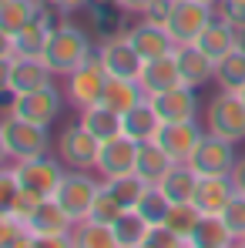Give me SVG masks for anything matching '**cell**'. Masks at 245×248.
Returning <instances> with one entry per match:
<instances>
[{
    "label": "cell",
    "instance_id": "cell-1",
    "mask_svg": "<svg viewBox=\"0 0 245 248\" xmlns=\"http://www.w3.org/2000/svg\"><path fill=\"white\" fill-rule=\"evenodd\" d=\"M98 41L94 34H87L81 24H74L71 17H61L50 34H47V44H44V64L54 71V78H67L71 71H78L91 50V44Z\"/></svg>",
    "mask_w": 245,
    "mask_h": 248
},
{
    "label": "cell",
    "instance_id": "cell-2",
    "mask_svg": "<svg viewBox=\"0 0 245 248\" xmlns=\"http://www.w3.org/2000/svg\"><path fill=\"white\" fill-rule=\"evenodd\" d=\"M74 225L78 221L61 208L57 198H44L41 208L34 211V218L27 221L34 245L44 248H74Z\"/></svg>",
    "mask_w": 245,
    "mask_h": 248
},
{
    "label": "cell",
    "instance_id": "cell-3",
    "mask_svg": "<svg viewBox=\"0 0 245 248\" xmlns=\"http://www.w3.org/2000/svg\"><path fill=\"white\" fill-rule=\"evenodd\" d=\"M3 127V138H7V151H10V161H31V158H41L50 155V131L47 124H34L24 121V118H14V114H3L0 118Z\"/></svg>",
    "mask_w": 245,
    "mask_h": 248
},
{
    "label": "cell",
    "instance_id": "cell-4",
    "mask_svg": "<svg viewBox=\"0 0 245 248\" xmlns=\"http://www.w3.org/2000/svg\"><path fill=\"white\" fill-rule=\"evenodd\" d=\"M104 188V178L98 171H81V168H67V174L61 178L54 198L61 202V208L74 218V221H84L91 215V205L98 198V191Z\"/></svg>",
    "mask_w": 245,
    "mask_h": 248
},
{
    "label": "cell",
    "instance_id": "cell-5",
    "mask_svg": "<svg viewBox=\"0 0 245 248\" xmlns=\"http://www.w3.org/2000/svg\"><path fill=\"white\" fill-rule=\"evenodd\" d=\"M205 131L229 138V141H245V101L235 91H218L208 108H205Z\"/></svg>",
    "mask_w": 245,
    "mask_h": 248
},
{
    "label": "cell",
    "instance_id": "cell-6",
    "mask_svg": "<svg viewBox=\"0 0 245 248\" xmlns=\"http://www.w3.org/2000/svg\"><path fill=\"white\" fill-rule=\"evenodd\" d=\"M54 155L67 168H81V171H94L98 155H101V138H94L81 121L67 124L57 138H54Z\"/></svg>",
    "mask_w": 245,
    "mask_h": 248
},
{
    "label": "cell",
    "instance_id": "cell-7",
    "mask_svg": "<svg viewBox=\"0 0 245 248\" xmlns=\"http://www.w3.org/2000/svg\"><path fill=\"white\" fill-rule=\"evenodd\" d=\"M61 108H64V91L50 81V84H44V87H37V91L14 94L7 114L24 118V121H34V124H47V127H50V124L57 121Z\"/></svg>",
    "mask_w": 245,
    "mask_h": 248
},
{
    "label": "cell",
    "instance_id": "cell-8",
    "mask_svg": "<svg viewBox=\"0 0 245 248\" xmlns=\"http://www.w3.org/2000/svg\"><path fill=\"white\" fill-rule=\"evenodd\" d=\"M239 144L229 141V138H218L212 131H205V138L198 141V148L192 151L188 168L195 174H232V168L239 161Z\"/></svg>",
    "mask_w": 245,
    "mask_h": 248
},
{
    "label": "cell",
    "instance_id": "cell-9",
    "mask_svg": "<svg viewBox=\"0 0 245 248\" xmlns=\"http://www.w3.org/2000/svg\"><path fill=\"white\" fill-rule=\"evenodd\" d=\"M212 10H215V7H212V3H202V0H175V7H171L164 27H168V34L175 37V44H195L198 34L205 31V24L215 17Z\"/></svg>",
    "mask_w": 245,
    "mask_h": 248
},
{
    "label": "cell",
    "instance_id": "cell-10",
    "mask_svg": "<svg viewBox=\"0 0 245 248\" xmlns=\"http://www.w3.org/2000/svg\"><path fill=\"white\" fill-rule=\"evenodd\" d=\"M17 178L24 188L37 191L44 198H54L61 178L67 174V165L57 158V155H41V158H31V161H17Z\"/></svg>",
    "mask_w": 245,
    "mask_h": 248
},
{
    "label": "cell",
    "instance_id": "cell-11",
    "mask_svg": "<svg viewBox=\"0 0 245 248\" xmlns=\"http://www.w3.org/2000/svg\"><path fill=\"white\" fill-rule=\"evenodd\" d=\"M101 64L108 78H138L145 67V57L134 50L128 34H118V37L101 41Z\"/></svg>",
    "mask_w": 245,
    "mask_h": 248
},
{
    "label": "cell",
    "instance_id": "cell-12",
    "mask_svg": "<svg viewBox=\"0 0 245 248\" xmlns=\"http://www.w3.org/2000/svg\"><path fill=\"white\" fill-rule=\"evenodd\" d=\"M134 161H138V141L128 138V134H114L108 141H101V155H98V165L94 171L108 181V178H118V174H128L134 171Z\"/></svg>",
    "mask_w": 245,
    "mask_h": 248
},
{
    "label": "cell",
    "instance_id": "cell-13",
    "mask_svg": "<svg viewBox=\"0 0 245 248\" xmlns=\"http://www.w3.org/2000/svg\"><path fill=\"white\" fill-rule=\"evenodd\" d=\"M202 138H205V127L195 118L192 121H162L158 134H155V141L162 144L175 161H188Z\"/></svg>",
    "mask_w": 245,
    "mask_h": 248
},
{
    "label": "cell",
    "instance_id": "cell-14",
    "mask_svg": "<svg viewBox=\"0 0 245 248\" xmlns=\"http://www.w3.org/2000/svg\"><path fill=\"white\" fill-rule=\"evenodd\" d=\"M128 37L134 44V50L145 57V61H155V57H164V54H175V37L168 34V27L158 24V20H148V17H138L131 27H128Z\"/></svg>",
    "mask_w": 245,
    "mask_h": 248
},
{
    "label": "cell",
    "instance_id": "cell-15",
    "mask_svg": "<svg viewBox=\"0 0 245 248\" xmlns=\"http://www.w3.org/2000/svg\"><path fill=\"white\" fill-rule=\"evenodd\" d=\"M64 81H67V87H64L67 101H71L78 111H84V108H91V104H98V101H101L104 84H108V74H104V67L81 64V67H78V71H71Z\"/></svg>",
    "mask_w": 245,
    "mask_h": 248
},
{
    "label": "cell",
    "instance_id": "cell-16",
    "mask_svg": "<svg viewBox=\"0 0 245 248\" xmlns=\"http://www.w3.org/2000/svg\"><path fill=\"white\" fill-rule=\"evenodd\" d=\"M235 181L232 174H198V185H195V205L202 215H222V208L235 198Z\"/></svg>",
    "mask_w": 245,
    "mask_h": 248
},
{
    "label": "cell",
    "instance_id": "cell-17",
    "mask_svg": "<svg viewBox=\"0 0 245 248\" xmlns=\"http://www.w3.org/2000/svg\"><path fill=\"white\" fill-rule=\"evenodd\" d=\"M151 104H155L162 121H192V118H198V94L188 84H178L171 91L155 94Z\"/></svg>",
    "mask_w": 245,
    "mask_h": 248
},
{
    "label": "cell",
    "instance_id": "cell-18",
    "mask_svg": "<svg viewBox=\"0 0 245 248\" xmlns=\"http://www.w3.org/2000/svg\"><path fill=\"white\" fill-rule=\"evenodd\" d=\"M175 61H178V71H181V84L198 91L208 81H215V61L198 44H178L175 47Z\"/></svg>",
    "mask_w": 245,
    "mask_h": 248
},
{
    "label": "cell",
    "instance_id": "cell-19",
    "mask_svg": "<svg viewBox=\"0 0 245 248\" xmlns=\"http://www.w3.org/2000/svg\"><path fill=\"white\" fill-rule=\"evenodd\" d=\"M138 84L145 87L148 97L178 87V84H181V71H178L175 54H164V57H155V61H145V67H141V74H138Z\"/></svg>",
    "mask_w": 245,
    "mask_h": 248
},
{
    "label": "cell",
    "instance_id": "cell-20",
    "mask_svg": "<svg viewBox=\"0 0 245 248\" xmlns=\"http://www.w3.org/2000/svg\"><path fill=\"white\" fill-rule=\"evenodd\" d=\"M54 81V71L44 64V57H27V54H14V74H10V91L14 94H27L37 91L44 84Z\"/></svg>",
    "mask_w": 245,
    "mask_h": 248
},
{
    "label": "cell",
    "instance_id": "cell-21",
    "mask_svg": "<svg viewBox=\"0 0 245 248\" xmlns=\"http://www.w3.org/2000/svg\"><path fill=\"white\" fill-rule=\"evenodd\" d=\"M175 168V158L164 151L162 144L151 138V141H138V161H134V171L148 181V185H162V178Z\"/></svg>",
    "mask_w": 245,
    "mask_h": 248
},
{
    "label": "cell",
    "instance_id": "cell-22",
    "mask_svg": "<svg viewBox=\"0 0 245 248\" xmlns=\"http://www.w3.org/2000/svg\"><path fill=\"white\" fill-rule=\"evenodd\" d=\"M111 232H114V245L118 248H145V238L151 232V221L138 208H124L121 215L114 218Z\"/></svg>",
    "mask_w": 245,
    "mask_h": 248
},
{
    "label": "cell",
    "instance_id": "cell-23",
    "mask_svg": "<svg viewBox=\"0 0 245 248\" xmlns=\"http://www.w3.org/2000/svg\"><path fill=\"white\" fill-rule=\"evenodd\" d=\"M148 94H145V87L138 84V78H108L104 84V94H101V104H108L111 111H118V114H128L134 104H141Z\"/></svg>",
    "mask_w": 245,
    "mask_h": 248
},
{
    "label": "cell",
    "instance_id": "cell-24",
    "mask_svg": "<svg viewBox=\"0 0 245 248\" xmlns=\"http://www.w3.org/2000/svg\"><path fill=\"white\" fill-rule=\"evenodd\" d=\"M121 121H124V134L134 138V141H151V138L158 134V127H162V118H158L151 97H145V101L134 104L128 114H121Z\"/></svg>",
    "mask_w": 245,
    "mask_h": 248
},
{
    "label": "cell",
    "instance_id": "cell-25",
    "mask_svg": "<svg viewBox=\"0 0 245 248\" xmlns=\"http://www.w3.org/2000/svg\"><path fill=\"white\" fill-rule=\"evenodd\" d=\"M192 248H232L239 245L235 235L229 232V225L222 221V215H202L198 228L192 232Z\"/></svg>",
    "mask_w": 245,
    "mask_h": 248
},
{
    "label": "cell",
    "instance_id": "cell-26",
    "mask_svg": "<svg viewBox=\"0 0 245 248\" xmlns=\"http://www.w3.org/2000/svg\"><path fill=\"white\" fill-rule=\"evenodd\" d=\"M78 121L94 134V138H101V141H108V138H114V134H121L124 131V121H121V114L118 111H111L108 104H91V108H84L81 111V118Z\"/></svg>",
    "mask_w": 245,
    "mask_h": 248
},
{
    "label": "cell",
    "instance_id": "cell-27",
    "mask_svg": "<svg viewBox=\"0 0 245 248\" xmlns=\"http://www.w3.org/2000/svg\"><path fill=\"white\" fill-rule=\"evenodd\" d=\"M215 84L218 91H235V94L245 87V44L215 61Z\"/></svg>",
    "mask_w": 245,
    "mask_h": 248
},
{
    "label": "cell",
    "instance_id": "cell-28",
    "mask_svg": "<svg viewBox=\"0 0 245 248\" xmlns=\"http://www.w3.org/2000/svg\"><path fill=\"white\" fill-rule=\"evenodd\" d=\"M195 185H198V174L188 168V161H175V168L162 178L158 188L168 195V202L175 205V202H192L195 198Z\"/></svg>",
    "mask_w": 245,
    "mask_h": 248
},
{
    "label": "cell",
    "instance_id": "cell-29",
    "mask_svg": "<svg viewBox=\"0 0 245 248\" xmlns=\"http://www.w3.org/2000/svg\"><path fill=\"white\" fill-rule=\"evenodd\" d=\"M198 221H202V211H198L195 202H175V205L168 208V218H164L162 225H168L185 242V248H192L188 242H192V232L198 228Z\"/></svg>",
    "mask_w": 245,
    "mask_h": 248
},
{
    "label": "cell",
    "instance_id": "cell-30",
    "mask_svg": "<svg viewBox=\"0 0 245 248\" xmlns=\"http://www.w3.org/2000/svg\"><path fill=\"white\" fill-rule=\"evenodd\" d=\"M104 188L121 202V208H138V202H141L145 191H148V181H145L138 171H128V174H118V178H108Z\"/></svg>",
    "mask_w": 245,
    "mask_h": 248
},
{
    "label": "cell",
    "instance_id": "cell-31",
    "mask_svg": "<svg viewBox=\"0 0 245 248\" xmlns=\"http://www.w3.org/2000/svg\"><path fill=\"white\" fill-rule=\"evenodd\" d=\"M41 3L44 0H3V3H0V27L10 31V34L24 31V27L37 17Z\"/></svg>",
    "mask_w": 245,
    "mask_h": 248
},
{
    "label": "cell",
    "instance_id": "cell-32",
    "mask_svg": "<svg viewBox=\"0 0 245 248\" xmlns=\"http://www.w3.org/2000/svg\"><path fill=\"white\" fill-rule=\"evenodd\" d=\"M74 248H118L114 245V232L104 221L84 218L74 225Z\"/></svg>",
    "mask_w": 245,
    "mask_h": 248
},
{
    "label": "cell",
    "instance_id": "cell-33",
    "mask_svg": "<svg viewBox=\"0 0 245 248\" xmlns=\"http://www.w3.org/2000/svg\"><path fill=\"white\" fill-rule=\"evenodd\" d=\"M168 208H171V202H168V195H164L158 185H148L145 198L138 202V211H141L151 225H162L164 218H168Z\"/></svg>",
    "mask_w": 245,
    "mask_h": 248
},
{
    "label": "cell",
    "instance_id": "cell-34",
    "mask_svg": "<svg viewBox=\"0 0 245 248\" xmlns=\"http://www.w3.org/2000/svg\"><path fill=\"white\" fill-rule=\"evenodd\" d=\"M222 221L229 225V232L235 235V242L245 245V195L242 191H235V198L222 208Z\"/></svg>",
    "mask_w": 245,
    "mask_h": 248
},
{
    "label": "cell",
    "instance_id": "cell-35",
    "mask_svg": "<svg viewBox=\"0 0 245 248\" xmlns=\"http://www.w3.org/2000/svg\"><path fill=\"white\" fill-rule=\"evenodd\" d=\"M121 211H124L121 202H118L108 188H101V191H98V198H94V205H91V215H87V218L104 221V225H114V218H118Z\"/></svg>",
    "mask_w": 245,
    "mask_h": 248
},
{
    "label": "cell",
    "instance_id": "cell-36",
    "mask_svg": "<svg viewBox=\"0 0 245 248\" xmlns=\"http://www.w3.org/2000/svg\"><path fill=\"white\" fill-rule=\"evenodd\" d=\"M41 202H44V195H37V191H31V188L20 185V191H17L14 205H10V218H17L20 225H27L34 218V211L41 208Z\"/></svg>",
    "mask_w": 245,
    "mask_h": 248
},
{
    "label": "cell",
    "instance_id": "cell-37",
    "mask_svg": "<svg viewBox=\"0 0 245 248\" xmlns=\"http://www.w3.org/2000/svg\"><path fill=\"white\" fill-rule=\"evenodd\" d=\"M17 191H20V178H17L14 161H10V165H0V211L10 215V205H14Z\"/></svg>",
    "mask_w": 245,
    "mask_h": 248
},
{
    "label": "cell",
    "instance_id": "cell-38",
    "mask_svg": "<svg viewBox=\"0 0 245 248\" xmlns=\"http://www.w3.org/2000/svg\"><path fill=\"white\" fill-rule=\"evenodd\" d=\"M145 248H185V242L168 225H151V232L145 238Z\"/></svg>",
    "mask_w": 245,
    "mask_h": 248
},
{
    "label": "cell",
    "instance_id": "cell-39",
    "mask_svg": "<svg viewBox=\"0 0 245 248\" xmlns=\"http://www.w3.org/2000/svg\"><path fill=\"white\" fill-rule=\"evenodd\" d=\"M215 14H222L235 27H245V0H218L215 3Z\"/></svg>",
    "mask_w": 245,
    "mask_h": 248
},
{
    "label": "cell",
    "instance_id": "cell-40",
    "mask_svg": "<svg viewBox=\"0 0 245 248\" xmlns=\"http://www.w3.org/2000/svg\"><path fill=\"white\" fill-rule=\"evenodd\" d=\"M171 7H175V0H155L141 17H148V20H158V24H164L168 20V14H171Z\"/></svg>",
    "mask_w": 245,
    "mask_h": 248
},
{
    "label": "cell",
    "instance_id": "cell-41",
    "mask_svg": "<svg viewBox=\"0 0 245 248\" xmlns=\"http://www.w3.org/2000/svg\"><path fill=\"white\" fill-rule=\"evenodd\" d=\"M50 10H57L61 17H71V14H78L81 7H87V0H44Z\"/></svg>",
    "mask_w": 245,
    "mask_h": 248
},
{
    "label": "cell",
    "instance_id": "cell-42",
    "mask_svg": "<svg viewBox=\"0 0 245 248\" xmlns=\"http://www.w3.org/2000/svg\"><path fill=\"white\" fill-rule=\"evenodd\" d=\"M10 74H14V57H0V97L14 94L10 91Z\"/></svg>",
    "mask_w": 245,
    "mask_h": 248
},
{
    "label": "cell",
    "instance_id": "cell-43",
    "mask_svg": "<svg viewBox=\"0 0 245 248\" xmlns=\"http://www.w3.org/2000/svg\"><path fill=\"white\" fill-rule=\"evenodd\" d=\"M114 3H118L121 10H128V14H134V17H141V14H145V10H148V7H151L155 0H114Z\"/></svg>",
    "mask_w": 245,
    "mask_h": 248
},
{
    "label": "cell",
    "instance_id": "cell-44",
    "mask_svg": "<svg viewBox=\"0 0 245 248\" xmlns=\"http://www.w3.org/2000/svg\"><path fill=\"white\" fill-rule=\"evenodd\" d=\"M17 54V44H14V34L0 27V57H14Z\"/></svg>",
    "mask_w": 245,
    "mask_h": 248
},
{
    "label": "cell",
    "instance_id": "cell-45",
    "mask_svg": "<svg viewBox=\"0 0 245 248\" xmlns=\"http://www.w3.org/2000/svg\"><path fill=\"white\" fill-rule=\"evenodd\" d=\"M232 181H235V188L245 195V155L235 161V168H232Z\"/></svg>",
    "mask_w": 245,
    "mask_h": 248
},
{
    "label": "cell",
    "instance_id": "cell-46",
    "mask_svg": "<svg viewBox=\"0 0 245 248\" xmlns=\"http://www.w3.org/2000/svg\"><path fill=\"white\" fill-rule=\"evenodd\" d=\"M0 165H10V151H7V138H3V127H0Z\"/></svg>",
    "mask_w": 245,
    "mask_h": 248
},
{
    "label": "cell",
    "instance_id": "cell-47",
    "mask_svg": "<svg viewBox=\"0 0 245 248\" xmlns=\"http://www.w3.org/2000/svg\"><path fill=\"white\" fill-rule=\"evenodd\" d=\"M202 3H212V7H215V3H218V0H202Z\"/></svg>",
    "mask_w": 245,
    "mask_h": 248
},
{
    "label": "cell",
    "instance_id": "cell-48",
    "mask_svg": "<svg viewBox=\"0 0 245 248\" xmlns=\"http://www.w3.org/2000/svg\"><path fill=\"white\" fill-rule=\"evenodd\" d=\"M239 94H242V101H245V87H242V91H239Z\"/></svg>",
    "mask_w": 245,
    "mask_h": 248
},
{
    "label": "cell",
    "instance_id": "cell-49",
    "mask_svg": "<svg viewBox=\"0 0 245 248\" xmlns=\"http://www.w3.org/2000/svg\"><path fill=\"white\" fill-rule=\"evenodd\" d=\"M0 3H3V0H0Z\"/></svg>",
    "mask_w": 245,
    "mask_h": 248
}]
</instances>
